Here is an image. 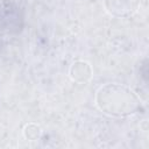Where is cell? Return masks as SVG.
I'll list each match as a JSON object with an SVG mask.
<instances>
[{
	"mask_svg": "<svg viewBox=\"0 0 149 149\" xmlns=\"http://www.w3.org/2000/svg\"><path fill=\"white\" fill-rule=\"evenodd\" d=\"M0 47H1V43H0Z\"/></svg>",
	"mask_w": 149,
	"mask_h": 149,
	"instance_id": "6",
	"label": "cell"
},
{
	"mask_svg": "<svg viewBox=\"0 0 149 149\" xmlns=\"http://www.w3.org/2000/svg\"><path fill=\"white\" fill-rule=\"evenodd\" d=\"M95 102L100 111L113 116H128L141 109L137 95L128 87L120 84H106L95 95Z\"/></svg>",
	"mask_w": 149,
	"mask_h": 149,
	"instance_id": "1",
	"label": "cell"
},
{
	"mask_svg": "<svg viewBox=\"0 0 149 149\" xmlns=\"http://www.w3.org/2000/svg\"><path fill=\"white\" fill-rule=\"evenodd\" d=\"M140 0H105L107 12L116 17H128L139 8Z\"/></svg>",
	"mask_w": 149,
	"mask_h": 149,
	"instance_id": "3",
	"label": "cell"
},
{
	"mask_svg": "<svg viewBox=\"0 0 149 149\" xmlns=\"http://www.w3.org/2000/svg\"><path fill=\"white\" fill-rule=\"evenodd\" d=\"M40 133H41L40 127L34 123H30V125L26 126V128H24V136L28 140H36L40 136Z\"/></svg>",
	"mask_w": 149,
	"mask_h": 149,
	"instance_id": "5",
	"label": "cell"
},
{
	"mask_svg": "<svg viewBox=\"0 0 149 149\" xmlns=\"http://www.w3.org/2000/svg\"><path fill=\"white\" fill-rule=\"evenodd\" d=\"M70 76L74 81L86 83L92 76V70L90 64L84 61H78L73 63L70 69Z\"/></svg>",
	"mask_w": 149,
	"mask_h": 149,
	"instance_id": "4",
	"label": "cell"
},
{
	"mask_svg": "<svg viewBox=\"0 0 149 149\" xmlns=\"http://www.w3.org/2000/svg\"><path fill=\"white\" fill-rule=\"evenodd\" d=\"M24 15L15 0L0 1V33L19 34L23 29Z\"/></svg>",
	"mask_w": 149,
	"mask_h": 149,
	"instance_id": "2",
	"label": "cell"
}]
</instances>
